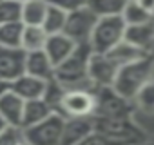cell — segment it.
<instances>
[{"label":"cell","instance_id":"32","mask_svg":"<svg viewBox=\"0 0 154 145\" xmlns=\"http://www.w3.org/2000/svg\"><path fill=\"white\" fill-rule=\"evenodd\" d=\"M8 87H9V85H8V84H4V82H2V80H0V94H2V93H4V91H6V89H8Z\"/></svg>","mask_w":154,"mask_h":145},{"label":"cell","instance_id":"16","mask_svg":"<svg viewBox=\"0 0 154 145\" xmlns=\"http://www.w3.org/2000/svg\"><path fill=\"white\" fill-rule=\"evenodd\" d=\"M26 75L49 82L54 78V65L44 51H33L26 56Z\"/></svg>","mask_w":154,"mask_h":145},{"label":"cell","instance_id":"34","mask_svg":"<svg viewBox=\"0 0 154 145\" xmlns=\"http://www.w3.org/2000/svg\"><path fill=\"white\" fill-rule=\"evenodd\" d=\"M18 145H31V143H29V141H27V140H26V138H24V140H22V141H20V143H18Z\"/></svg>","mask_w":154,"mask_h":145},{"label":"cell","instance_id":"30","mask_svg":"<svg viewBox=\"0 0 154 145\" xmlns=\"http://www.w3.org/2000/svg\"><path fill=\"white\" fill-rule=\"evenodd\" d=\"M45 2L53 8H58L60 11L63 13H72L76 9H82L85 8V2L87 0H45Z\"/></svg>","mask_w":154,"mask_h":145},{"label":"cell","instance_id":"15","mask_svg":"<svg viewBox=\"0 0 154 145\" xmlns=\"http://www.w3.org/2000/svg\"><path fill=\"white\" fill-rule=\"evenodd\" d=\"M45 85H47V82H44V80H38L29 75H22L20 78H17L15 82L9 84V89L17 96H20L24 102H29V100H40L45 93Z\"/></svg>","mask_w":154,"mask_h":145},{"label":"cell","instance_id":"2","mask_svg":"<svg viewBox=\"0 0 154 145\" xmlns=\"http://www.w3.org/2000/svg\"><path fill=\"white\" fill-rule=\"evenodd\" d=\"M154 72V56L149 54L138 62L122 65L118 69V75L114 78L112 89L125 100L134 102L138 93L143 89V85L150 80Z\"/></svg>","mask_w":154,"mask_h":145},{"label":"cell","instance_id":"21","mask_svg":"<svg viewBox=\"0 0 154 145\" xmlns=\"http://www.w3.org/2000/svg\"><path fill=\"white\" fill-rule=\"evenodd\" d=\"M127 0H87L85 8L96 17V18H105V17H120Z\"/></svg>","mask_w":154,"mask_h":145},{"label":"cell","instance_id":"14","mask_svg":"<svg viewBox=\"0 0 154 145\" xmlns=\"http://www.w3.org/2000/svg\"><path fill=\"white\" fill-rule=\"evenodd\" d=\"M74 47H76V44L71 38H67L63 33H58V35H49L47 36L44 53L47 54V58L51 60V63L54 67H58L65 58L71 56V53L74 51Z\"/></svg>","mask_w":154,"mask_h":145},{"label":"cell","instance_id":"17","mask_svg":"<svg viewBox=\"0 0 154 145\" xmlns=\"http://www.w3.org/2000/svg\"><path fill=\"white\" fill-rule=\"evenodd\" d=\"M53 114V109L40 98V100H29L24 103V116H22V129L33 127L40 122H44L47 116Z\"/></svg>","mask_w":154,"mask_h":145},{"label":"cell","instance_id":"1","mask_svg":"<svg viewBox=\"0 0 154 145\" xmlns=\"http://www.w3.org/2000/svg\"><path fill=\"white\" fill-rule=\"evenodd\" d=\"M93 51L89 44L76 45L69 58H65L58 67H54V80L65 89V91H89L94 93L96 85L91 82L87 75L89 58Z\"/></svg>","mask_w":154,"mask_h":145},{"label":"cell","instance_id":"37","mask_svg":"<svg viewBox=\"0 0 154 145\" xmlns=\"http://www.w3.org/2000/svg\"><path fill=\"white\" fill-rule=\"evenodd\" d=\"M152 18H154V11H152Z\"/></svg>","mask_w":154,"mask_h":145},{"label":"cell","instance_id":"10","mask_svg":"<svg viewBox=\"0 0 154 145\" xmlns=\"http://www.w3.org/2000/svg\"><path fill=\"white\" fill-rule=\"evenodd\" d=\"M120 65L109 56V54H96L93 53L89 58V67H87V75L91 82L96 87H112L114 78L118 75Z\"/></svg>","mask_w":154,"mask_h":145},{"label":"cell","instance_id":"23","mask_svg":"<svg viewBox=\"0 0 154 145\" xmlns=\"http://www.w3.org/2000/svg\"><path fill=\"white\" fill-rule=\"evenodd\" d=\"M122 20L125 22V26H138V24H143V22H149L152 20L150 13H147L136 0H129L125 4L123 11H122Z\"/></svg>","mask_w":154,"mask_h":145},{"label":"cell","instance_id":"13","mask_svg":"<svg viewBox=\"0 0 154 145\" xmlns=\"http://www.w3.org/2000/svg\"><path fill=\"white\" fill-rule=\"evenodd\" d=\"M123 40L136 45L138 49L152 54V49H154V18L149 22L138 24V26H127Z\"/></svg>","mask_w":154,"mask_h":145},{"label":"cell","instance_id":"7","mask_svg":"<svg viewBox=\"0 0 154 145\" xmlns=\"http://www.w3.org/2000/svg\"><path fill=\"white\" fill-rule=\"evenodd\" d=\"M96 17L87 9V8H82V9H76L72 13H67V18H65V27H63V35L67 38H71L76 45L80 44H89V38H91V33L94 29V24H96Z\"/></svg>","mask_w":154,"mask_h":145},{"label":"cell","instance_id":"12","mask_svg":"<svg viewBox=\"0 0 154 145\" xmlns=\"http://www.w3.org/2000/svg\"><path fill=\"white\" fill-rule=\"evenodd\" d=\"M93 116H84V118H65L63 129H62V138L58 145H78L89 132H93Z\"/></svg>","mask_w":154,"mask_h":145},{"label":"cell","instance_id":"5","mask_svg":"<svg viewBox=\"0 0 154 145\" xmlns=\"http://www.w3.org/2000/svg\"><path fill=\"white\" fill-rule=\"evenodd\" d=\"M94 114L100 118H132L134 103L122 98L112 87H96Z\"/></svg>","mask_w":154,"mask_h":145},{"label":"cell","instance_id":"36","mask_svg":"<svg viewBox=\"0 0 154 145\" xmlns=\"http://www.w3.org/2000/svg\"><path fill=\"white\" fill-rule=\"evenodd\" d=\"M140 145H154L152 141H143V143H140Z\"/></svg>","mask_w":154,"mask_h":145},{"label":"cell","instance_id":"27","mask_svg":"<svg viewBox=\"0 0 154 145\" xmlns=\"http://www.w3.org/2000/svg\"><path fill=\"white\" fill-rule=\"evenodd\" d=\"M20 13H22V4L13 2V0H0V26L20 22Z\"/></svg>","mask_w":154,"mask_h":145},{"label":"cell","instance_id":"29","mask_svg":"<svg viewBox=\"0 0 154 145\" xmlns=\"http://www.w3.org/2000/svg\"><path fill=\"white\" fill-rule=\"evenodd\" d=\"M24 140V131L22 127H6L0 132V145H18Z\"/></svg>","mask_w":154,"mask_h":145},{"label":"cell","instance_id":"4","mask_svg":"<svg viewBox=\"0 0 154 145\" xmlns=\"http://www.w3.org/2000/svg\"><path fill=\"white\" fill-rule=\"evenodd\" d=\"M125 22L122 17L98 18L89 38V47L96 54H107L114 45H118L125 36Z\"/></svg>","mask_w":154,"mask_h":145},{"label":"cell","instance_id":"22","mask_svg":"<svg viewBox=\"0 0 154 145\" xmlns=\"http://www.w3.org/2000/svg\"><path fill=\"white\" fill-rule=\"evenodd\" d=\"M22 31H24L22 22L2 24L0 26V45L2 47H20Z\"/></svg>","mask_w":154,"mask_h":145},{"label":"cell","instance_id":"6","mask_svg":"<svg viewBox=\"0 0 154 145\" xmlns=\"http://www.w3.org/2000/svg\"><path fill=\"white\" fill-rule=\"evenodd\" d=\"M63 122H65L63 116L53 113L44 122H40V123H36L33 127L22 129L24 131V138L31 145H58L60 138H62Z\"/></svg>","mask_w":154,"mask_h":145},{"label":"cell","instance_id":"11","mask_svg":"<svg viewBox=\"0 0 154 145\" xmlns=\"http://www.w3.org/2000/svg\"><path fill=\"white\" fill-rule=\"evenodd\" d=\"M24 100L17 96L9 87L0 94V118L9 127H22L24 116Z\"/></svg>","mask_w":154,"mask_h":145},{"label":"cell","instance_id":"38","mask_svg":"<svg viewBox=\"0 0 154 145\" xmlns=\"http://www.w3.org/2000/svg\"><path fill=\"white\" fill-rule=\"evenodd\" d=\"M127 2H129V0H127Z\"/></svg>","mask_w":154,"mask_h":145},{"label":"cell","instance_id":"33","mask_svg":"<svg viewBox=\"0 0 154 145\" xmlns=\"http://www.w3.org/2000/svg\"><path fill=\"white\" fill-rule=\"evenodd\" d=\"M6 127H8V125H6V123H4V120H2V118H0V132H2V131H4V129H6Z\"/></svg>","mask_w":154,"mask_h":145},{"label":"cell","instance_id":"19","mask_svg":"<svg viewBox=\"0 0 154 145\" xmlns=\"http://www.w3.org/2000/svg\"><path fill=\"white\" fill-rule=\"evenodd\" d=\"M47 36H49V35L44 31L42 26H24L20 47H22L26 53L44 51L45 42H47Z\"/></svg>","mask_w":154,"mask_h":145},{"label":"cell","instance_id":"25","mask_svg":"<svg viewBox=\"0 0 154 145\" xmlns=\"http://www.w3.org/2000/svg\"><path fill=\"white\" fill-rule=\"evenodd\" d=\"M63 94H65V89L53 78V80H49L47 82V85H45V93H44V96H42V100L53 109V113H56V114H60V103H62V98H63Z\"/></svg>","mask_w":154,"mask_h":145},{"label":"cell","instance_id":"18","mask_svg":"<svg viewBox=\"0 0 154 145\" xmlns=\"http://www.w3.org/2000/svg\"><path fill=\"white\" fill-rule=\"evenodd\" d=\"M107 54H109L120 67H122V65H127V63H132V62H138V60L149 56V53L138 49L136 45H132V44H129V42H125V40H122L118 45H114Z\"/></svg>","mask_w":154,"mask_h":145},{"label":"cell","instance_id":"26","mask_svg":"<svg viewBox=\"0 0 154 145\" xmlns=\"http://www.w3.org/2000/svg\"><path fill=\"white\" fill-rule=\"evenodd\" d=\"M132 103L138 109H141L143 113H154V72H152L150 80L143 85V89L138 93Z\"/></svg>","mask_w":154,"mask_h":145},{"label":"cell","instance_id":"24","mask_svg":"<svg viewBox=\"0 0 154 145\" xmlns=\"http://www.w3.org/2000/svg\"><path fill=\"white\" fill-rule=\"evenodd\" d=\"M65 18H67V13L60 11L58 8L49 6L42 27H44V31H45L47 35H58V33H62L63 27H65Z\"/></svg>","mask_w":154,"mask_h":145},{"label":"cell","instance_id":"8","mask_svg":"<svg viewBox=\"0 0 154 145\" xmlns=\"http://www.w3.org/2000/svg\"><path fill=\"white\" fill-rule=\"evenodd\" d=\"M94 93L89 91H65L60 103V116L84 118L94 114Z\"/></svg>","mask_w":154,"mask_h":145},{"label":"cell","instance_id":"31","mask_svg":"<svg viewBox=\"0 0 154 145\" xmlns=\"http://www.w3.org/2000/svg\"><path fill=\"white\" fill-rule=\"evenodd\" d=\"M136 2H138L147 13H150V17H152V11H154V0H136Z\"/></svg>","mask_w":154,"mask_h":145},{"label":"cell","instance_id":"35","mask_svg":"<svg viewBox=\"0 0 154 145\" xmlns=\"http://www.w3.org/2000/svg\"><path fill=\"white\" fill-rule=\"evenodd\" d=\"M13 2H18V4H26V2H29V0H13Z\"/></svg>","mask_w":154,"mask_h":145},{"label":"cell","instance_id":"3","mask_svg":"<svg viewBox=\"0 0 154 145\" xmlns=\"http://www.w3.org/2000/svg\"><path fill=\"white\" fill-rule=\"evenodd\" d=\"M93 127L94 131L123 141L127 145H140L143 141H147V134L145 131L132 120V118H100V116H93Z\"/></svg>","mask_w":154,"mask_h":145},{"label":"cell","instance_id":"20","mask_svg":"<svg viewBox=\"0 0 154 145\" xmlns=\"http://www.w3.org/2000/svg\"><path fill=\"white\" fill-rule=\"evenodd\" d=\"M47 8H49V4L45 0H29V2L22 4L20 22L24 26H42Z\"/></svg>","mask_w":154,"mask_h":145},{"label":"cell","instance_id":"28","mask_svg":"<svg viewBox=\"0 0 154 145\" xmlns=\"http://www.w3.org/2000/svg\"><path fill=\"white\" fill-rule=\"evenodd\" d=\"M78 145H127V143L118 141V140H112V138H109V136H105V134H102L98 131H93Z\"/></svg>","mask_w":154,"mask_h":145},{"label":"cell","instance_id":"9","mask_svg":"<svg viewBox=\"0 0 154 145\" xmlns=\"http://www.w3.org/2000/svg\"><path fill=\"white\" fill-rule=\"evenodd\" d=\"M26 56L22 47H2L0 45V80L11 84L22 75H26Z\"/></svg>","mask_w":154,"mask_h":145}]
</instances>
